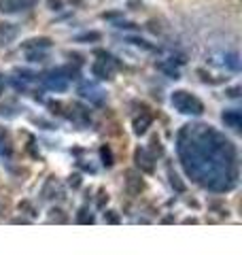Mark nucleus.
Segmentation results:
<instances>
[{
  "label": "nucleus",
  "instance_id": "1",
  "mask_svg": "<svg viewBox=\"0 0 242 255\" xmlns=\"http://www.w3.org/2000/svg\"><path fill=\"white\" fill-rule=\"evenodd\" d=\"M179 155L183 168L200 185L213 191H228L236 185V147L213 126H183L179 134Z\"/></svg>",
  "mask_w": 242,
  "mask_h": 255
},
{
  "label": "nucleus",
  "instance_id": "2",
  "mask_svg": "<svg viewBox=\"0 0 242 255\" xmlns=\"http://www.w3.org/2000/svg\"><path fill=\"white\" fill-rule=\"evenodd\" d=\"M170 105L179 111L183 115H202L204 113V105L198 96H193L185 90H176L172 96H170Z\"/></svg>",
  "mask_w": 242,
  "mask_h": 255
},
{
  "label": "nucleus",
  "instance_id": "3",
  "mask_svg": "<svg viewBox=\"0 0 242 255\" xmlns=\"http://www.w3.org/2000/svg\"><path fill=\"white\" fill-rule=\"evenodd\" d=\"M43 81H45V85L49 87V90H53V92H66V90H68V79L64 77L58 68L51 70V73H47V75L43 77Z\"/></svg>",
  "mask_w": 242,
  "mask_h": 255
},
{
  "label": "nucleus",
  "instance_id": "4",
  "mask_svg": "<svg viewBox=\"0 0 242 255\" xmlns=\"http://www.w3.org/2000/svg\"><path fill=\"white\" fill-rule=\"evenodd\" d=\"M134 159H136V166H138L142 172H149L151 174L153 170H155V157H153L147 149H140V147L136 149L134 151Z\"/></svg>",
  "mask_w": 242,
  "mask_h": 255
},
{
  "label": "nucleus",
  "instance_id": "5",
  "mask_svg": "<svg viewBox=\"0 0 242 255\" xmlns=\"http://www.w3.org/2000/svg\"><path fill=\"white\" fill-rule=\"evenodd\" d=\"M79 94L83 96L85 100H90L92 105H102V102H104V92L100 90L98 85H94V83H83L79 87Z\"/></svg>",
  "mask_w": 242,
  "mask_h": 255
},
{
  "label": "nucleus",
  "instance_id": "6",
  "mask_svg": "<svg viewBox=\"0 0 242 255\" xmlns=\"http://www.w3.org/2000/svg\"><path fill=\"white\" fill-rule=\"evenodd\" d=\"M34 4H36V0H0V11H4V13L30 11Z\"/></svg>",
  "mask_w": 242,
  "mask_h": 255
},
{
  "label": "nucleus",
  "instance_id": "7",
  "mask_svg": "<svg viewBox=\"0 0 242 255\" xmlns=\"http://www.w3.org/2000/svg\"><path fill=\"white\" fill-rule=\"evenodd\" d=\"M40 196L45 198V200H58V198L64 196V189L60 185V181L51 177V179H47V183L43 185V189H40Z\"/></svg>",
  "mask_w": 242,
  "mask_h": 255
},
{
  "label": "nucleus",
  "instance_id": "8",
  "mask_svg": "<svg viewBox=\"0 0 242 255\" xmlns=\"http://www.w3.org/2000/svg\"><path fill=\"white\" fill-rule=\"evenodd\" d=\"M125 189L130 196H138L140 191L144 189V181L138 172H127L125 174Z\"/></svg>",
  "mask_w": 242,
  "mask_h": 255
},
{
  "label": "nucleus",
  "instance_id": "9",
  "mask_svg": "<svg viewBox=\"0 0 242 255\" xmlns=\"http://www.w3.org/2000/svg\"><path fill=\"white\" fill-rule=\"evenodd\" d=\"M151 124H153V115L149 113L147 109L140 111V115H136V117H134V122H132L136 134H144V132H147L149 128H151Z\"/></svg>",
  "mask_w": 242,
  "mask_h": 255
},
{
  "label": "nucleus",
  "instance_id": "10",
  "mask_svg": "<svg viewBox=\"0 0 242 255\" xmlns=\"http://www.w3.org/2000/svg\"><path fill=\"white\" fill-rule=\"evenodd\" d=\"M17 34H19V28L15 26V23H9V21H2V23H0V41H2V45L11 43Z\"/></svg>",
  "mask_w": 242,
  "mask_h": 255
},
{
  "label": "nucleus",
  "instance_id": "11",
  "mask_svg": "<svg viewBox=\"0 0 242 255\" xmlns=\"http://www.w3.org/2000/svg\"><path fill=\"white\" fill-rule=\"evenodd\" d=\"M51 47V38L40 36V38H30V41L23 43V49L26 51H40V49H49Z\"/></svg>",
  "mask_w": 242,
  "mask_h": 255
},
{
  "label": "nucleus",
  "instance_id": "12",
  "mask_svg": "<svg viewBox=\"0 0 242 255\" xmlns=\"http://www.w3.org/2000/svg\"><path fill=\"white\" fill-rule=\"evenodd\" d=\"M223 124L232 128V130H240V126H242V115H240V111L236 109H232V111H225L223 113Z\"/></svg>",
  "mask_w": 242,
  "mask_h": 255
},
{
  "label": "nucleus",
  "instance_id": "13",
  "mask_svg": "<svg viewBox=\"0 0 242 255\" xmlns=\"http://www.w3.org/2000/svg\"><path fill=\"white\" fill-rule=\"evenodd\" d=\"M149 153L153 155V157H161V155H164V147H161V140L157 138V136H151V142H149Z\"/></svg>",
  "mask_w": 242,
  "mask_h": 255
},
{
  "label": "nucleus",
  "instance_id": "14",
  "mask_svg": "<svg viewBox=\"0 0 242 255\" xmlns=\"http://www.w3.org/2000/svg\"><path fill=\"white\" fill-rule=\"evenodd\" d=\"M49 221L51 223H68V215L62 209H51L49 211Z\"/></svg>",
  "mask_w": 242,
  "mask_h": 255
},
{
  "label": "nucleus",
  "instance_id": "15",
  "mask_svg": "<svg viewBox=\"0 0 242 255\" xmlns=\"http://www.w3.org/2000/svg\"><path fill=\"white\" fill-rule=\"evenodd\" d=\"M168 179H170V185L179 191V194H183V191H185V183L179 179V174L172 172V168H168Z\"/></svg>",
  "mask_w": 242,
  "mask_h": 255
},
{
  "label": "nucleus",
  "instance_id": "16",
  "mask_svg": "<svg viewBox=\"0 0 242 255\" xmlns=\"http://www.w3.org/2000/svg\"><path fill=\"white\" fill-rule=\"evenodd\" d=\"M102 34L100 32H85V34H79L75 41L77 43H96V41H100Z\"/></svg>",
  "mask_w": 242,
  "mask_h": 255
},
{
  "label": "nucleus",
  "instance_id": "17",
  "mask_svg": "<svg viewBox=\"0 0 242 255\" xmlns=\"http://www.w3.org/2000/svg\"><path fill=\"white\" fill-rule=\"evenodd\" d=\"M100 157H102V164L107 166V168H111V166L115 164V162H113V151H111L109 145H102L100 147Z\"/></svg>",
  "mask_w": 242,
  "mask_h": 255
},
{
  "label": "nucleus",
  "instance_id": "18",
  "mask_svg": "<svg viewBox=\"0 0 242 255\" xmlns=\"http://www.w3.org/2000/svg\"><path fill=\"white\" fill-rule=\"evenodd\" d=\"M77 223H83V226H87V223H94V215L87 209H81L77 213Z\"/></svg>",
  "mask_w": 242,
  "mask_h": 255
},
{
  "label": "nucleus",
  "instance_id": "19",
  "mask_svg": "<svg viewBox=\"0 0 242 255\" xmlns=\"http://www.w3.org/2000/svg\"><path fill=\"white\" fill-rule=\"evenodd\" d=\"M19 211H21V213H26L28 217H36V209H34V206H32V202H28V200L19 202Z\"/></svg>",
  "mask_w": 242,
  "mask_h": 255
},
{
  "label": "nucleus",
  "instance_id": "20",
  "mask_svg": "<svg viewBox=\"0 0 242 255\" xmlns=\"http://www.w3.org/2000/svg\"><path fill=\"white\" fill-rule=\"evenodd\" d=\"M225 64L232 68V70H238L240 68V64H238V55L236 53H228L225 55Z\"/></svg>",
  "mask_w": 242,
  "mask_h": 255
},
{
  "label": "nucleus",
  "instance_id": "21",
  "mask_svg": "<svg viewBox=\"0 0 242 255\" xmlns=\"http://www.w3.org/2000/svg\"><path fill=\"white\" fill-rule=\"evenodd\" d=\"M104 221L113 223V226H117V223H121V217L117 215V211H107V213H104Z\"/></svg>",
  "mask_w": 242,
  "mask_h": 255
},
{
  "label": "nucleus",
  "instance_id": "22",
  "mask_svg": "<svg viewBox=\"0 0 242 255\" xmlns=\"http://www.w3.org/2000/svg\"><path fill=\"white\" fill-rule=\"evenodd\" d=\"M28 53V60L30 62H43L45 60V53L43 51H26Z\"/></svg>",
  "mask_w": 242,
  "mask_h": 255
},
{
  "label": "nucleus",
  "instance_id": "23",
  "mask_svg": "<svg viewBox=\"0 0 242 255\" xmlns=\"http://www.w3.org/2000/svg\"><path fill=\"white\" fill-rule=\"evenodd\" d=\"M0 155H11V147H9V142L0 140Z\"/></svg>",
  "mask_w": 242,
  "mask_h": 255
},
{
  "label": "nucleus",
  "instance_id": "24",
  "mask_svg": "<svg viewBox=\"0 0 242 255\" xmlns=\"http://www.w3.org/2000/svg\"><path fill=\"white\" fill-rule=\"evenodd\" d=\"M47 4H49V9H53V11L62 9V0H47Z\"/></svg>",
  "mask_w": 242,
  "mask_h": 255
},
{
  "label": "nucleus",
  "instance_id": "25",
  "mask_svg": "<svg viewBox=\"0 0 242 255\" xmlns=\"http://www.w3.org/2000/svg\"><path fill=\"white\" fill-rule=\"evenodd\" d=\"M81 185V177L75 174V177H70V187H79Z\"/></svg>",
  "mask_w": 242,
  "mask_h": 255
},
{
  "label": "nucleus",
  "instance_id": "26",
  "mask_svg": "<svg viewBox=\"0 0 242 255\" xmlns=\"http://www.w3.org/2000/svg\"><path fill=\"white\" fill-rule=\"evenodd\" d=\"M6 209H9V202H6V200H4V198H2V196H0V215H2V213H4Z\"/></svg>",
  "mask_w": 242,
  "mask_h": 255
},
{
  "label": "nucleus",
  "instance_id": "27",
  "mask_svg": "<svg viewBox=\"0 0 242 255\" xmlns=\"http://www.w3.org/2000/svg\"><path fill=\"white\" fill-rule=\"evenodd\" d=\"M238 92H240V87H232V90H228V96H232V98H238Z\"/></svg>",
  "mask_w": 242,
  "mask_h": 255
},
{
  "label": "nucleus",
  "instance_id": "28",
  "mask_svg": "<svg viewBox=\"0 0 242 255\" xmlns=\"http://www.w3.org/2000/svg\"><path fill=\"white\" fill-rule=\"evenodd\" d=\"M104 198H109V194H104V189H100V198H98V206H104Z\"/></svg>",
  "mask_w": 242,
  "mask_h": 255
},
{
  "label": "nucleus",
  "instance_id": "29",
  "mask_svg": "<svg viewBox=\"0 0 242 255\" xmlns=\"http://www.w3.org/2000/svg\"><path fill=\"white\" fill-rule=\"evenodd\" d=\"M11 223H30V219H26V217H15V219H11Z\"/></svg>",
  "mask_w": 242,
  "mask_h": 255
},
{
  "label": "nucleus",
  "instance_id": "30",
  "mask_svg": "<svg viewBox=\"0 0 242 255\" xmlns=\"http://www.w3.org/2000/svg\"><path fill=\"white\" fill-rule=\"evenodd\" d=\"M2 92H4V77L0 75V96H2Z\"/></svg>",
  "mask_w": 242,
  "mask_h": 255
},
{
  "label": "nucleus",
  "instance_id": "31",
  "mask_svg": "<svg viewBox=\"0 0 242 255\" xmlns=\"http://www.w3.org/2000/svg\"><path fill=\"white\" fill-rule=\"evenodd\" d=\"M70 2H72V4H81V0H70Z\"/></svg>",
  "mask_w": 242,
  "mask_h": 255
}]
</instances>
